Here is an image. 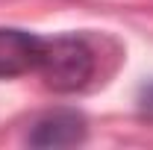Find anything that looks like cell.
Returning <instances> with one entry per match:
<instances>
[{"label": "cell", "mask_w": 153, "mask_h": 150, "mask_svg": "<svg viewBox=\"0 0 153 150\" xmlns=\"http://www.w3.org/2000/svg\"><path fill=\"white\" fill-rule=\"evenodd\" d=\"M36 71L53 91H76L94 74V50L79 36L44 38Z\"/></svg>", "instance_id": "obj_1"}, {"label": "cell", "mask_w": 153, "mask_h": 150, "mask_svg": "<svg viewBox=\"0 0 153 150\" xmlns=\"http://www.w3.org/2000/svg\"><path fill=\"white\" fill-rule=\"evenodd\" d=\"M85 138V118L76 109H56L41 115L27 135L30 147H74Z\"/></svg>", "instance_id": "obj_2"}, {"label": "cell", "mask_w": 153, "mask_h": 150, "mask_svg": "<svg viewBox=\"0 0 153 150\" xmlns=\"http://www.w3.org/2000/svg\"><path fill=\"white\" fill-rule=\"evenodd\" d=\"M138 109H141V115L153 118V79L138 88Z\"/></svg>", "instance_id": "obj_4"}, {"label": "cell", "mask_w": 153, "mask_h": 150, "mask_svg": "<svg viewBox=\"0 0 153 150\" xmlns=\"http://www.w3.org/2000/svg\"><path fill=\"white\" fill-rule=\"evenodd\" d=\"M41 41L44 38L33 36V33L0 27V79L36 71L38 56H41Z\"/></svg>", "instance_id": "obj_3"}]
</instances>
